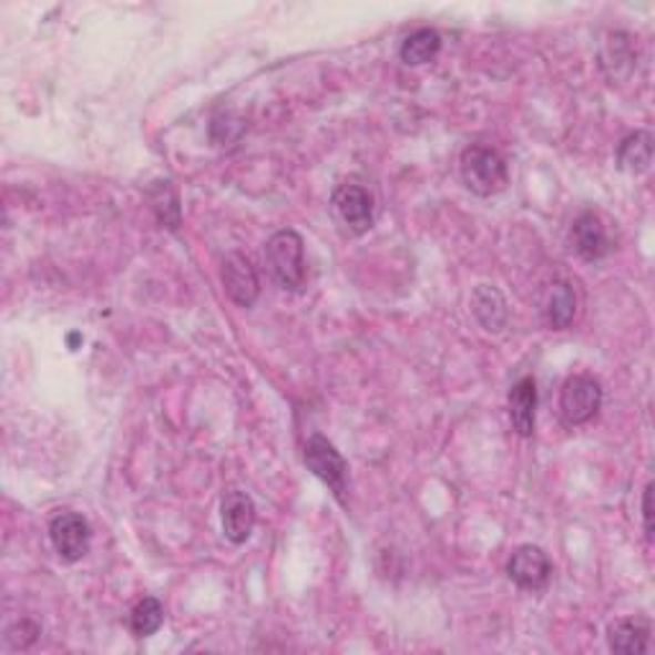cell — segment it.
I'll return each mask as SVG.
<instances>
[{"instance_id":"8992f818","label":"cell","mask_w":655,"mask_h":655,"mask_svg":"<svg viewBox=\"0 0 655 655\" xmlns=\"http://www.w3.org/2000/svg\"><path fill=\"white\" fill-rule=\"evenodd\" d=\"M553 574V563L549 553L538 545H520L515 553L510 555L508 561V576L515 582L520 589H528V592H538L549 584Z\"/></svg>"},{"instance_id":"52a82bcc","label":"cell","mask_w":655,"mask_h":655,"mask_svg":"<svg viewBox=\"0 0 655 655\" xmlns=\"http://www.w3.org/2000/svg\"><path fill=\"white\" fill-rule=\"evenodd\" d=\"M221 279L223 287L231 300H234L238 308H252L259 297V275H256L254 264L246 259L244 254H228L223 259V269H221Z\"/></svg>"},{"instance_id":"5bb4252c","label":"cell","mask_w":655,"mask_h":655,"mask_svg":"<svg viewBox=\"0 0 655 655\" xmlns=\"http://www.w3.org/2000/svg\"><path fill=\"white\" fill-rule=\"evenodd\" d=\"M610 648L622 655L648 653L651 651V622L641 617L617 620L607 630Z\"/></svg>"},{"instance_id":"5b68a950","label":"cell","mask_w":655,"mask_h":655,"mask_svg":"<svg viewBox=\"0 0 655 655\" xmlns=\"http://www.w3.org/2000/svg\"><path fill=\"white\" fill-rule=\"evenodd\" d=\"M305 463L313 471L315 477L326 484L330 492H334L338 500H346V474L348 467L344 456L336 451V446L323 436H310L308 443H305Z\"/></svg>"},{"instance_id":"9c48e42d","label":"cell","mask_w":655,"mask_h":655,"mask_svg":"<svg viewBox=\"0 0 655 655\" xmlns=\"http://www.w3.org/2000/svg\"><path fill=\"white\" fill-rule=\"evenodd\" d=\"M334 207L351 234H367L375 223V197L361 185H341L334 193Z\"/></svg>"},{"instance_id":"ac0fdd59","label":"cell","mask_w":655,"mask_h":655,"mask_svg":"<svg viewBox=\"0 0 655 655\" xmlns=\"http://www.w3.org/2000/svg\"><path fill=\"white\" fill-rule=\"evenodd\" d=\"M164 622V604L156 596H144L131 612V630L136 637H152Z\"/></svg>"},{"instance_id":"30bf717a","label":"cell","mask_w":655,"mask_h":655,"mask_svg":"<svg viewBox=\"0 0 655 655\" xmlns=\"http://www.w3.org/2000/svg\"><path fill=\"white\" fill-rule=\"evenodd\" d=\"M571 244H574V252L586 262H600L612 252L607 226L592 211L582 213L574 221V226H571Z\"/></svg>"},{"instance_id":"d6986e66","label":"cell","mask_w":655,"mask_h":655,"mask_svg":"<svg viewBox=\"0 0 655 655\" xmlns=\"http://www.w3.org/2000/svg\"><path fill=\"white\" fill-rule=\"evenodd\" d=\"M643 522H645V535L653 541V484L645 487L643 492Z\"/></svg>"},{"instance_id":"277c9868","label":"cell","mask_w":655,"mask_h":655,"mask_svg":"<svg viewBox=\"0 0 655 655\" xmlns=\"http://www.w3.org/2000/svg\"><path fill=\"white\" fill-rule=\"evenodd\" d=\"M49 541H52L57 555L68 563H78L90 553L93 543V528L78 512L64 510L49 522Z\"/></svg>"},{"instance_id":"ba28073f","label":"cell","mask_w":655,"mask_h":655,"mask_svg":"<svg viewBox=\"0 0 655 655\" xmlns=\"http://www.w3.org/2000/svg\"><path fill=\"white\" fill-rule=\"evenodd\" d=\"M221 520L223 533H226L231 543H246L256 525V504L252 497L246 492H238V489H228L221 500Z\"/></svg>"},{"instance_id":"9a60e30c","label":"cell","mask_w":655,"mask_h":655,"mask_svg":"<svg viewBox=\"0 0 655 655\" xmlns=\"http://www.w3.org/2000/svg\"><path fill=\"white\" fill-rule=\"evenodd\" d=\"M653 164V136L648 131H635L620 141L617 167L627 174H643Z\"/></svg>"},{"instance_id":"7c38bea8","label":"cell","mask_w":655,"mask_h":655,"mask_svg":"<svg viewBox=\"0 0 655 655\" xmlns=\"http://www.w3.org/2000/svg\"><path fill=\"white\" fill-rule=\"evenodd\" d=\"M535 410H538V387L533 377H522L510 389V420L520 438L535 433Z\"/></svg>"},{"instance_id":"7a4b0ae2","label":"cell","mask_w":655,"mask_h":655,"mask_svg":"<svg viewBox=\"0 0 655 655\" xmlns=\"http://www.w3.org/2000/svg\"><path fill=\"white\" fill-rule=\"evenodd\" d=\"M269 275L279 287L303 289L305 285V244L303 236L293 228L277 231L264 248Z\"/></svg>"},{"instance_id":"4fadbf2b","label":"cell","mask_w":655,"mask_h":655,"mask_svg":"<svg viewBox=\"0 0 655 655\" xmlns=\"http://www.w3.org/2000/svg\"><path fill=\"white\" fill-rule=\"evenodd\" d=\"M471 310H474L477 320L482 323L484 330H489V334H502V330L508 328V320H510L508 300H504V295L492 285H479L474 289Z\"/></svg>"},{"instance_id":"8fae6325","label":"cell","mask_w":655,"mask_h":655,"mask_svg":"<svg viewBox=\"0 0 655 655\" xmlns=\"http://www.w3.org/2000/svg\"><path fill=\"white\" fill-rule=\"evenodd\" d=\"M541 310L545 323H549L553 330H566L579 313V297L574 285L566 279L551 282L543 293Z\"/></svg>"},{"instance_id":"e0dca14e","label":"cell","mask_w":655,"mask_h":655,"mask_svg":"<svg viewBox=\"0 0 655 655\" xmlns=\"http://www.w3.org/2000/svg\"><path fill=\"white\" fill-rule=\"evenodd\" d=\"M149 201H152L156 218H160L164 228H170V231L180 228V218H182L180 197H177V193H174L170 180L156 182V185L152 187V193H149Z\"/></svg>"},{"instance_id":"3957f363","label":"cell","mask_w":655,"mask_h":655,"mask_svg":"<svg viewBox=\"0 0 655 655\" xmlns=\"http://www.w3.org/2000/svg\"><path fill=\"white\" fill-rule=\"evenodd\" d=\"M604 389L602 381L592 375H574L563 381L561 387V418L566 426H584L602 410Z\"/></svg>"},{"instance_id":"6da1fadb","label":"cell","mask_w":655,"mask_h":655,"mask_svg":"<svg viewBox=\"0 0 655 655\" xmlns=\"http://www.w3.org/2000/svg\"><path fill=\"white\" fill-rule=\"evenodd\" d=\"M461 180L474 195L492 197L508 187V162L494 149L471 144L461 152Z\"/></svg>"},{"instance_id":"2e32d148","label":"cell","mask_w":655,"mask_h":655,"mask_svg":"<svg viewBox=\"0 0 655 655\" xmlns=\"http://www.w3.org/2000/svg\"><path fill=\"white\" fill-rule=\"evenodd\" d=\"M443 39L436 29H418L412 31L410 37H405L400 47V60L408 64V68H418V64L433 62L438 52H441Z\"/></svg>"}]
</instances>
